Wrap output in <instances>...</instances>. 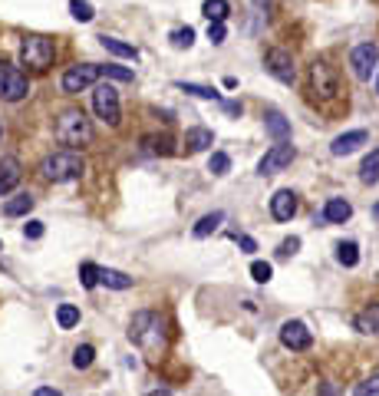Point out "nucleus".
Here are the masks:
<instances>
[{"label":"nucleus","instance_id":"obj_15","mask_svg":"<svg viewBox=\"0 0 379 396\" xmlns=\"http://www.w3.org/2000/svg\"><path fill=\"white\" fill-rule=\"evenodd\" d=\"M271 215H274L277 222H290L297 215V195L290 192V188L274 192V198H271Z\"/></svg>","mask_w":379,"mask_h":396},{"label":"nucleus","instance_id":"obj_30","mask_svg":"<svg viewBox=\"0 0 379 396\" xmlns=\"http://www.w3.org/2000/svg\"><path fill=\"white\" fill-rule=\"evenodd\" d=\"M181 93H188V96H198V99H221V93L215 86H198V83H175Z\"/></svg>","mask_w":379,"mask_h":396},{"label":"nucleus","instance_id":"obj_22","mask_svg":"<svg viewBox=\"0 0 379 396\" xmlns=\"http://www.w3.org/2000/svg\"><path fill=\"white\" fill-rule=\"evenodd\" d=\"M142 145H145V152H152V155H171L175 152V142H171L169 135H145Z\"/></svg>","mask_w":379,"mask_h":396},{"label":"nucleus","instance_id":"obj_1","mask_svg":"<svg viewBox=\"0 0 379 396\" xmlns=\"http://www.w3.org/2000/svg\"><path fill=\"white\" fill-rule=\"evenodd\" d=\"M129 340H135L145 353L159 357L162 350H165V337H162V317H159V314H152V310H139V314H132V320H129Z\"/></svg>","mask_w":379,"mask_h":396},{"label":"nucleus","instance_id":"obj_24","mask_svg":"<svg viewBox=\"0 0 379 396\" xmlns=\"http://www.w3.org/2000/svg\"><path fill=\"white\" fill-rule=\"evenodd\" d=\"M99 43H103L109 53H115V57H123V60H139V50L129 47V43H123V40H115V37H99Z\"/></svg>","mask_w":379,"mask_h":396},{"label":"nucleus","instance_id":"obj_18","mask_svg":"<svg viewBox=\"0 0 379 396\" xmlns=\"http://www.w3.org/2000/svg\"><path fill=\"white\" fill-rule=\"evenodd\" d=\"M211 142H215V135H211V129H205V126H195V129L185 132L188 152H205V149H211Z\"/></svg>","mask_w":379,"mask_h":396},{"label":"nucleus","instance_id":"obj_23","mask_svg":"<svg viewBox=\"0 0 379 396\" xmlns=\"http://www.w3.org/2000/svg\"><path fill=\"white\" fill-rule=\"evenodd\" d=\"M360 179L366 185H376L379 182V149H373L366 159H363V165H360Z\"/></svg>","mask_w":379,"mask_h":396},{"label":"nucleus","instance_id":"obj_7","mask_svg":"<svg viewBox=\"0 0 379 396\" xmlns=\"http://www.w3.org/2000/svg\"><path fill=\"white\" fill-rule=\"evenodd\" d=\"M310 83H313V93L320 99H333L340 93V79H336V69L327 63V60H313L310 67Z\"/></svg>","mask_w":379,"mask_h":396},{"label":"nucleus","instance_id":"obj_26","mask_svg":"<svg viewBox=\"0 0 379 396\" xmlns=\"http://www.w3.org/2000/svg\"><path fill=\"white\" fill-rule=\"evenodd\" d=\"M103 284L113 290H129L132 288V278L123 274V271H113V268H103Z\"/></svg>","mask_w":379,"mask_h":396},{"label":"nucleus","instance_id":"obj_21","mask_svg":"<svg viewBox=\"0 0 379 396\" xmlns=\"http://www.w3.org/2000/svg\"><path fill=\"white\" fill-rule=\"evenodd\" d=\"M221 222H225V212H211V215H205V218H198V225L191 228V234H195V238H208L211 232H218Z\"/></svg>","mask_w":379,"mask_h":396},{"label":"nucleus","instance_id":"obj_42","mask_svg":"<svg viewBox=\"0 0 379 396\" xmlns=\"http://www.w3.org/2000/svg\"><path fill=\"white\" fill-rule=\"evenodd\" d=\"M33 396H60V390H53V387H40V390H33Z\"/></svg>","mask_w":379,"mask_h":396},{"label":"nucleus","instance_id":"obj_39","mask_svg":"<svg viewBox=\"0 0 379 396\" xmlns=\"http://www.w3.org/2000/svg\"><path fill=\"white\" fill-rule=\"evenodd\" d=\"M43 232H47V228H43V222H37V218L23 225V234H27V238H33V242H37V238H43Z\"/></svg>","mask_w":379,"mask_h":396},{"label":"nucleus","instance_id":"obj_25","mask_svg":"<svg viewBox=\"0 0 379 396\" xmlns=\"http://www.w3.org/2000/svg\"><path fill=\"white\" fill-rule=\"evenodd\" d=\"M336 261H340L343 268H356V264H360V248H356V242L336 244Z\"/></svg>","mask_w":379,"mask_h":396},{"label":"nucleus","instance_id":"obj_9","mask_svg":"<svg viewBox=\"0 0 379 396\" xmlns=\"http://www.w3.org/2000/svg\"><path fill=\"white\" fill-rule=\"evenodd\" d=\"M103 77V67L96 63H79V67H69L63 73V93H83V89L96 86V79Z\"/></svg>","mask_w":379,"mask_h":396},{"label":"nucleus","instance_id":"obj_12","mask_svg":"<svg viewBox=\"0 0 379 396\" xmlns=\"http://www.w3.org/2000/svg\"><path fill=\"white\" fill-rule=\"evenodd\" d=\"M281 344L287 350H307L313 344V334L307 330L303 320H287L284 327H281Z\"/></svg>","mask_w":379,"mask_h":396},{"label":"nucleus","instance_id":"obj_8","mask_svg":"<svg viewBox=\"0 0 379 396\" xmlns=\"http://www.w3.org/2000/svg\"><path fill=\"white\" fill-rule=\"evenodd\" d=\"M297 159V149L290 142H274L271 149L264 152V159L257 162V172L261 175H277V172H284L287 165Z\"/></svg>","mask_w":379,"mask_h":396},{"label":"nucleus","instance_id":"obj_19","mask_svg":"<svg viewBox=\"0 0 379 396\" xmlns=\"http://www.w3.org/2000/svg\"><path fill=\"white\" fill-rule=\"evenodd\" d=\"M201 13L208 17V23H225L227 13H231V4H227V0H205Z\"/></svg>","mask_w":379,"mask_h":396},{"label":"nucleus","instance_id":"obj_43","mask_svg":"<svg viewBox=\"0 0 379 396\" xmlns=\"http://www.w3.org/2000/svg\"><path fill=\"white\" fill-rule=\"evenodd\" d=\"M145 396H171L169 390H152V393H145Z\"/></svg>","mask_w":379,"mask_h":396},{"label":"nucleus","instance_id":"obj_6","mask_svg":"<svg viewBox=\"0 0 379 396\" xmlns=\"http://www.w3.org/2000/svg\"><path fill=\"white\" fill-rule=\"evenodd\" d=\"M93 109H96V116L103 119V123L119 126V93H115V86L99 83V86L93 89Z\"/></svg>","mask_w":379,"mask_h":396},{"label":"nucleus","instance_id":"obj_13","mask_svg":"<svg viewBox=\"0 0 379 396\" xmlns=\"http://www.w3.org/2000/svg\"><path fill=\"white\" fill-rule=\"evenodd\" d=\"M20 179H23V165H20V159L4 155V159H0V195L13 192V188L20 185Z\"/></svg>","mask_w":379,"mask_h":396},{"label":"nucleus","instance_id":"obj_27","mask_svg":"<svg viewBox=\"0 0 379 396\" xmlns=\"http://www.w3.org/2000/svg\"><path fill=\"white\" fill-rule=\"evenodd\" d=\"M79 281H83L86 290H93L96 284H103V268H96L93 261H83L79 264Z\"/></svg>","mask_w":379,"mask_h":396},{"label":"nucleus","instance_id":"obj_34","mask_svg":"<svg viewBox=\"0 0 379 396\" xmlns=\"http://www.w3.org/2000/svg\"><path fill=\"white\" fill-rule=\"evenodd\" d=\"M103 77H109V79H119V83H132V69L115 67V63H106V67H103Z\"/></svg>","mask_w":379,"mask_h":396},{"label":"nucleus","instance_id":"obj_14","mask_svg":"<svg viewBox=\"0 0 379 396\" xmlns=\"http://www.w3.org/2000/svg\"><path fill=\"white\" fill-rule=\"evenodd\" d=\"M366 142H370V132H366V129H353V132H343V135L333 139L330 152L333 155H353L360 145H366Z\"/></svg>","mask_w":379,"mask_h":396},{"label":"nucleus","instance_id":"obj_16","mask_svg":"<svg viewBox=\"0 0 379 396\" xmlns=\"http://www.w3.org/2000/svg\"><path fill=\"white\" fill-rule=\"evenodd\" d=\"M350 215H353V205L346 198H327L320 218L323 222H333V225H343V222H350Z\"/></svg>","mask_w":379,"mask_h":396},{"label":"nucleus","instance_id":"obj_5","mask_svg":"<svg viewBox=\"0 0 379 396\" xmlns=\"http://www.w3.org/2000/svg\"><path fill=\"white\" fill-rule=\"evenodd\" d=\"M30 96V83L27 77L20 73L17 67H10L0 60V99H7V103H20V99Z\"/></svg>","mask_w":379,"mask_h":396},{"label":"nucleus","instance_id":"obj_4","mask_svg":"<svg viewBox=\"0 0 379 396\" xmlns=\"http://www.w3.org/2000/svg\"><path fill=\"white\" fill-rule=\"evenodd\" d=\"M53 40L50 37H27L23 43H20V63L23 67H30V69H47L50 63H53Z\"/></svg>","mask_w":379,"mask_h":396},{"label":"nucleus","instance_id":"obj_10","mask_svg":"<svg viewBox=\"0 0 379 396\" xmlns=\"http://www.w3.org/2000/svg\"><path fill=\"white\" fill-rule=\"evenodd\" d=\"M264 67L267 73L274 79H281V83H294L297 79V67H294V57L287 53L284 47H271L264 53Z\"/></svg>","mask_w":379,"mask_h":396},{"label":"nucleus","instance_id":"obj_37","mask_svg":"<svg viewBox=\"0 0 379 396\" xmlns=\"http://www.w3.org/2000/svg\"><path fill=\"white\" fill-rule=\"evenodd\" d=\"M353 396H379V377H370V380H363V383H356Z\"/></svg>","mask_w":379,"mask_h":396},{"label":"nucleus","instance_id":"obj_29","mask_svg":"<svg viewBox=\"0 0 379 396\" xmlns=\"http://www.w3.org/2000/svg\"><path fill=\"white\" fill-rule=\"evenodd\" d=\"M57 324L63 330L76 327V324H79V307H76V304H60L57 307Z\"/></svg>","mask_w":379,"mask_h":396},{"label":"nucleus","instance_id":"obj_44","mask_svg":"<svg viewBox=\"0 0 379 396\" xmlns=\"http://www.w3.org/2000/svg\"><path fill=\"white\" fill-rule=\"evenodd\" d=\"M376 93H379V79H376Z\"/></svg>","mask_w":379,"mask_h":396},{"label":"nucleus","instance_id":"obj_36","mask_svg":"<svg viewBox=\"0 0 379 396\" xmlns=\"http://www.w3.org/2000/svg\"><path fill=\"white\" fill-rule=\"evenodd\" d=\"M211 175H227V169H231V159H227L225 152H215L211 155V162H208Z\"/></svg>","mask_w":379,"mask_h":396},{"label":"nucleus","instance_id":"obj_32","mask_svg":"<svg viewBox=\"0 0 379 396\" xmlns=\"http://www.w3.org/2000/svg\"><path fill=\"white\" fill-rule=\"evenodd\" d=\"M171 47H179V50H188L191 43H195V30L191 27H179V30H171Z\"/></svg>","mask_w":379,"mask_h":396},{"label":"nucleus","instance_id":"obj_40","mask_svg":"<svg viewBox=\"0 0 379 396\" xmlns=\"http://www.w3.org/2000/svg\"><path fill=\"white\" fill-rule=\"evenodd\" d=\"M297 248H300V238H287V242L281 244V251H277V254H281V258H290Z\"/></svg>","mask_w":379,"mask_h":396},{"label":"nucleus","instance_id":"obj_2","mask_svg":"<svg viewBox=\"0 0 379 396\" xmlns=\"http://www.w3.org/2000/svg\"><path fill=\"white\" fill-rule=\"evenodd\" d=\"M40 172L47 182H73L86 172V159L76 149H60V152H50L40 162Z\"/></svg>","mask_w":379,"mask_h":396},{"label":"nucleus","instance_id":"obj_33","mask_svg":"<svg viewBox=\"0 0 379 396\" xmlns=\"http://www.w3.org/2000/svg\"><path fill=\"white\" fill-rule=\"evenodd\" d=\"M69 13H73V17L79 20V23H89V20L96 17V13H93V7H89L86 0H73V4H69Z\"/></svg>","mask_w":379,"mask_h":396},{"label":"nucleus","instance_id":"obj_17","mask_svg":"<svg viewBox=\"0 0 379 396\" xmlns=\"http://www.w3.org/2000/svg\"><path fill=\"white\" fill-rule=\"evenodd\" d=\"M264 129L274 142H290V123H287L281 113H267L264 116Z\"/></svg>","mask_w":379,"mask_h":396},{"label":"nucleus","instance_id":"obj_3","mask_svg":"<svg viewBox=\"0 0 379 396\" xmlns=\"http://www.w3.org/2000/svg\"><path fill=\"white\" fill-rule=\"evenodd\" d=\"M57 139L63 145H86L93 139V123L86 119L83 109H67L57 116V126H53Z\"/></svg>","mask_w":379,"mask_h":396},{"label":"nucleus","instance_id":"obj_20","mask_svg":"<svg viewBox=\"0 0 379 396\" xmlns=\"http://www.w3.org/2000/svg\"><path fill=\"white\" fill-rule=\"evenodd\" d=\"M356 330H363V334H379V304H370L363 314H356Z\"/></svg>","mask_w":379,"mask_h":396},{"label":"nucleus","instance_id":"obj_35","mask_svg":"<svg viewBox=\"0 0 379 396\" xmlns=\"http://www.w3.org/2000/svg\"><path fill=\"white\" fill-rule=\"evenodd\" d=\"M271 274H274V268H271L267 261H251V278H254L257 284H267Z\"/></svg>","mask_w":379,"mask_h":396},{"label":"nucleus","instance_id":"obj_28","mask_svg":"<svg viewBox=\"0 0 379 396\" xmlns=\"http://www.w3.org/2000/svg\"><path fill=\"white\" fill-rule=\"evenodd\" d=\"M30 208H33V198H30V195H13V198L4 205V215H7V218H17V215H27Z\"/></svg>","mask_w":379,"mask_h":396},{"label":"nucleus","instance_id":"obj_11","mask_svg":"<svg viewBox=\"0 0 379 396\" xmlns=\"http://www.w3.org/2000/svg\"><path fill=\"white\" fill-rule=\"evenodd\" d=\"M376 60H379V47H376V43H360V47H353V53H350L353 77H356V79H370L373 69H376Z\"/></svg>","mask_w":379,"mask_h":396},{"label":"nucleus","instance_id":"obj_45","mask_svg":"<svg viewBox=\"0 0 379 396\" xmlns=\"http://www.w3.org/2000/svg\"><path fill=\"white\" fill-rule=\"evenodd\" d=\"M0 135H4V129H0Z\"/></svg>","mask_w":379,"mask_h":396},{"label":"nucleus","instance_id":"obj_31","mask_svg":"<svg viewBox=\"0 0 379 396\" xmlns=\"http://www.w3.org/2000/svg\"><path fill=\"white\" fill-rule=\"evenodd\" d=\"M93 360H96V350L89 347V344H83V347H76V350H73V367H76V370L93 367Z\"/></svg>","mask_w":379,"mask_h":396},{"label":"nucleus","instance_id":"obj_41","mask_svg":"<svg viewBox=\"0 0 379 396\" xmlns=\"http://www.w3.org/2000/svg\"><path fill=\"white\" fill-rule=\"evenodd\" d=\"M234 242L244 248V251H257V244H254V238H247V234H234Z\"/></svg>","mask_w":379,"mask_h":396},{"label":"nucleus","instance_id":"obj_38","mask_svg":"<svg viewBox=\"0 0 379 396\" xmlns=\"http://www.w3.org/2000/svg\"><path fill=\"white\" fill-rule=\"evenodd\" d=\"M225 37H227V30H225V23H208V40L218 47V43H225Z\"/></svg>","mask_w":379,"mask_h":396}]
</instances>
